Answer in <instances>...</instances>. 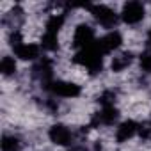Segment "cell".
Returning <instances> with one entry per match:
<instances>
[{
    "instance_id": "10",
    "label": "cell",
    "mask_w": 151,
    "mask_h": 151,
    "mask_svg": "<svg viewBox=\"0 0 151 151\" xmlns=\"http://www.w3.org/2000/svg\"><path fill=\"white\" fill-rule=\"evenodd\" d=\"M137 132H139V124H137L135 121H124V123H121V124L117 126V130H116V139H117V142H126V140L132 139Z\"/></svg>"
},
{
    "instance_id": "5",
    "label": "cell",
    "mask_w": 151,
    "mask_h": 151,
    "mask_svg": "<svg viewBox=\"0 0 151 151\" xmlns=\"http://www.w3.org/2000/svg\"><path fill=\"white\" fill-rule=\"evenodd\" d=\"M121 18L128 25H135V23L142 22V18H144V6L140 2H128V4H124Z\"/></svg>"
},
{
    "instance_id": "19",
    "label": "cell",
    "mask_w": 151,
    "mask_h": 151,
    "mask_svg": "<svg viewBox=\"0 0 151 151\" xmlns=\"http://www.w3.org/2000/svg\"><path fill=\"white\" fill-rule=\"evenodd\" d=\"M68 151H87L84 146H73V147H69Z\"/></svg>"
},
{
    "instance_id": "20",
    "label": "cell",
    "mask_w": 151,
    "mask_h": 151,
    "mask_svg": "<svg viewBox=\"0 0 151 151\" xmlns=\"http://www.w3.org/2000/svg\"><path fill=\"white\" fill-rule=\"evenodd\" d=\"M147 45L151 46V29H149V32H147Z\"/></svg>"
},
{
    "instance_id": "9",
    "label": "cell",
    "mask_w": 151,
    "mask_h": 151,
    "mask_svg": "<svg viewBox=\"0 0 151 151\" xmlns=\"http://www.w3.org/2000/svg\"><path fill=\"white\" fill-rule=\"evenodd\" d=\"M14 53L23 60H34L39 57V46L34 43H20L14 46Z\"/></svg>"
},
{
    "instance_id": "15",
    "label": "cell",
    "mask_w": 151,
    "mask_h": 151,
    "mask_svg": "<svg viewBox=\"0 0 151 151\" xmlns=\"http://www.w3.org/2000/svg\"><path fill=\"white\" fill-rule=\"evenodd\" d=\"M0 71H2V75H6V77H11V75L16 73V60L9 55H6L2 59V62H0Z\"/></svg>"
},
{
    "instance_id": "18",
    "label": "cell",
    "mask_w": 151,
    "mask_h": 151,
    "mask_svg": "<svg viewBox=\"0 0 151 151\" xmlns=\"http://www.w3.org/2000/svg\"><path fill=\"white\" fill-rule=\"evenodd\" d=\"M140 68L147 73H151V50H146L140 55Z\"/></svg>"
},
{
    "instance_id": "13",
    "label": "cell",
    "mask_w": 151,
    "mask_h": 151,
    "mask_svg": "<svg viewBox=\"0 0 151 151\" xmlns=\"http://www.w3.org/2000/svg\"><path fill=\"white\" fill-rule=\"evenodd\" d=\"M62 25H64V16L62 14H52L48 20H46V25H45V32L46 34H59V30L62 29Z\"/></svg>"
},
{
    "instance_id": "11",
    "label": "cell",
    "mask_w": 151,
    "mask_h": 151,
    "mask_svg": "<svg viewBox=\"0 0 151 151\" xmlns=\"http://www.w3.org/2000/svg\"><path fill=\"white\" fill-rule=\"evenodd\" d=\"M117 119V109L114 105L110 107H101V110L96 114L93 124H114Z\"/></svg>"
},
{
    "instance_id": "3",
    "label": "cell",
    "mask_w": 151,
    "mask_h": 151,
    "mask_svg": "<svg viewBox=\"0 0 151 151\" xmlns=\"http://www.w3.org/2000/svg\"><path fill=\"white\" fill-rule=\"evenodd\" d=\"M93 45H94V30L89 25L80 23L75 29V34H73V46L78 50H84V48H89Z\"/></svg>"
},
{
    "instance_id": "1",
    "label": "cell",
    "mask_w": 151,
    "mask_h": 151,
    "mask_svg": "<svg viewBox=\"0 0 151 151\" xmlns=\"http://www.w3.org/2000/svg\"><path fill=\"white\" fill-rule=\"evenodd\" d=\"M73 60L77 62V64H80V66H84L91 75L100 73V71H101V68H103V53L98 50L96 43H94L93 46H89V48L78 50Z\"/></svg>"
},
{
    "instance_id": "17",
    "label": "cell",
    "mask_w": 151,
    "mask_h": 151,
    "mask_svg": "<svg viewBox=\"0 0 151 151\" xmlns=\"http://www.w3.org/2000/svg\"><path fill=\"white\" fill-rule=\"evenodd\" d=\"M114 101H116V93H114V91H105V93L100 96L101 107H110V105H114Z\"/></svg>"
},
{
    "instance_id": "2",
    "label": "cell",
    "mask_w": 151,
    "mask_h": 151,
    "mask_svg": "<svg viewBox=\"0 0 151 151\" xmlns=\"http://www.w3.org/2000/svg\"><path fill=\"white\" fill-rule=\"evenodd\" d=\"M89 9H91V14L94 16V20L105 29H112L119 20V16L107 6H91Z\"/></svg>"
},
{
    "instance_id": "14",
    "label": "cell",
    "mask_w": 151,
    "mask_h": 151,
    "mask_svg": "<svg viewBox=\"0 0 151 151\" xmlns=\"http://www.w3.org/2000/svg\"><path fill=\"white\" fill-rule=\"evenodd\" d=\"M0 146H2V151H22V142L13 135H4Z\"/></svg>"
},
{
    "instance_id": "16",
    "label": "cell",
    "mask_w": 151,
    "mask_h": 151,
    "mask_svg": "<svg viewBox=\"0 0 151 151\" xmlns=\"http://www.w3.org/2000/svg\"><path fill=\"white\" fill-rule=\"evenodd\" d=\"M41 46H43L45 50H48V52L57 50V48H59V39H57V36L45 32V36H43V39H41Z\"/></svg>"
},
{
    "instance_id": "12",
    "label": "cell",
    "mask_w": 151,
    "mask_h": 151,
    "mask_svg": "<svg viewBox=\"0 0 151 151\" xmlns=\"http://www.w3.org/2000/svg\"><path fill=\"white\" fill-rule=\"evenodd\" d=\"M132 60H133V55H132L130 52H123V53H119V55H116V57L112 59L110 68H112V71L119 73V71L126 69V68L132 64Z\"/></svg>"
},
{
    "instance_id": "8",
    "label": "cell",
    "mask_w": 151,
    "mask_h": 151,
    "mask_svg": "<svg viewBox=\"0 0 151 151\" xmlns=\"http://www.w3.org/2000/svg\"><path fill=\"white\" fill-rule=\"evenodd\" d=\"M34 77L37 78V80H41L45 86H48L50 82H52V71H53V68H52V60L50 59H41V60H37V64L34 66Z\"/></svg>"
},
{
    "instance_id": "4",
    "label": "cell",
    "mask_w": 151,
    "mask_h": 151,
    "mask_svg": "<svg viewBox=\"0 0 151 151\" xmlns=\"http://www.w3.org/2000/svg\"><path fill=\"white\" fill-rule=\"evenodd\" d=\"M46 89L50 93H53L55 96H60V98H75L80 94V87L73 82H66V80H55V82H50L46 86Z\"/></svg>"
},
{
    "instance_id": "7",
    "label": "cell",
    "mask_w": 151,
    "mask_h": 151,
    "mask_svg": "<svg viewBox=\"0 0 151 151\" xmlns=\"http://www.w3.org/2000/svg\"><path fill=\"white\" fill-rule=\"evenodd\" d=\"M48 137L57 146H69L71 144V139H73L69 128L64 126V124H53L50 128V132H48Z\"/></svg>"
},
{
    "instance_id": "6",
    "label": "cell",
    "mask_w": 151,
    "mask_h": 151,
    "mask_svg": "<svg viewBox=\"0 0 151 151\" xmlns=\"http://www.w3.org/2000/svg\"><path fill=\"white\" fill-rule=\"evenodd\" d=\"M121 43H123L121 34H119V32H116V30H112V32L105 34L100 41H96V46H98V50L105 55V53H110V52L117 50V48L121 46Z\"/></svg>"
}]
</instances>
